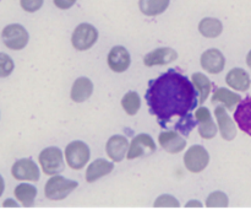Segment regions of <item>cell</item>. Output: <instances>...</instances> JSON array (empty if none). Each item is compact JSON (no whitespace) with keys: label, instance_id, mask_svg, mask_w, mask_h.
Returning <instances> with one entry per match:
<instances>
[{"label":"cell","instance_id":"obj_35","mask_svg":"<svg viewBox=\"0 0 251 210\" xmlns=\"http://www.w3.org/2000/svg\"><path fill=\"white\" fill-rule=\"evenodd\" d=\"M247 64L249 65V68L251 69V51L248 53V57H247Z\"/></svg>","mask_w":251,"mask_h":210},{"label":"cell","instance_id":"obj_28","mask_svg":"<svg viewBox=\"0 0 251 210\" xmlns=\"http://www.w3.org/2000/svg\"><path fill=\"white\" fill-rule=\"evenodd\" d=\"M15 68L11 57L5 53H0V78H6L12 73Z\"/></svg>","mask_w":251,"mask_h":210},{"label":"cell","instance_id":"obj_16","mask_svg":"<svg viewBox=\"0 0 251 210\" xmlns=\"http://www.w3.org/2000/svg\"><path fill=\"white\" fill-rule=\"evenodd\" d=\"M215 115L216 118H217L218 127H220V132L223 139L227 140V142L234 139L237 137V128H235L234 122L230 120L229 115L225 110V107L223 106H217L215 110Z\"/></svg>","mask_w":251,"mask_h":210},{"label":"cell","instance_id":"obj_17","mask_svg":"<svg viewBox=\"0 0 251 210\" xmlns=\"http://www.w3.org/2000/svg\"><path fill=\"white\" fill-rule=\"evenodd\" d=\"M234 120L238 127L251 137V97L245 98L238 103V107L234 112Z\"/></svg>","mask_w":251,"mask_h":210},{"label":"cell","instance_id":"obj_1","mask_svg":"<svg viewBox=\"0 0 251 210\" xmlns=\"http://www.w3.org/2000/svg\"><path fill=\"white\" fill-rule=\"evenodd\" d=\"M198 92L194 84L176 69H169L149 84L145 98L151 115L161 125L174 117H186L198 106Z\"/></svg>","mask_w":251,"mask_h":210},{"label":"cell","instance_id":"obj_2","mask_svg":"<svg viewBox=\"0 0 251 210\" xmlns=\"http://www.w3.org/2000/svg\"><path fill=\"white\" fill-rule=\"evenodd\" d=\"M77 187V182L54 175L46 183L44 194L50 201H63Z\"/></svg>","mask_w":251,"mask_h":210},{"label":"cell","instance_id":"obj_10","mask_svg":"<svg viewBox=\"0 0 251 210\" xmlns=\"http://www.w3.org/2000/svg\"><path fill=\"white\" fill-rule=\"evenodd\" d=\"M131 63L130 53L123 46H115L108 54V65L114 73H124Z\"/></svg>","mask_w":251,"mask_h":210},{"label":"cell","instance_id":"obj_32","mask_svg":"<svg viewBox=\"0 0 251 210\" xmlns=\"http://www.w3.org/2000/svg\"><path fill=\"white\" fill-rule=\"evenodd\" d=\"M17 206H19V204L15 203L12 199H6V202L4 203V207H17Z\"/></svg>","mask_w":251,"mask_h":210},{"label":"cell","instance_id":"obj_3","mask_svg":"<svg viewBox=\"0 0 251 210\" xmlns=\"http://www.w3.org/2000/svg\"><path fill=\"white\" fill-rule=\"evenodd\" d=\"M39 164H41L44 174L50 175V176L60 174L65 169L63 152L59 148L55 147L47 148L39 154Z\"/></svg>","mask_w":251,"mask_h":210},{"label":"cell","instance_id":"obj_9","mask_svg":"<svg viewBox=\"0 0 251 210\" xmlns=\"http://www.w3.org/2000/svg\"><path fill=\"white\" fill-rule=\"evenodd\" d=\"M157 150L153 139L149 134H139L132 139L127 151V160L136 159L140 156H149Z\"/></svg>","mask_w":251,"mask_h":210},{"label":"cell","instance_id":"obj_7","mask_svg":"<svg viewBox=\"0 0 251 210\" xmlns=\"http://www.w3.org/2000/svg\"><path fill=\"white\" fill-rule=\"evenodd\" d=\"M208 162H210V155H208L207 150L201 145L191 147L184 156L185 167L193 174H199V172L203 171L207 167Z\"/></svg>","mask_w":251,"mask_h":210},{"label":"cell","instance_id":"obj_18","mask_svg":"<svg viewBox=\"0 0 251 210\" xmlns=\"http://www.w3.org/2000/svg\"><path fill=\"white\" fill-rule=\"evenodd\" d=\"M114 169V164L113 162L107 161L104 159H98L93 161L90 166L87 167L86 171V181L88 183H93V182L98 181L102 177L107 176Z\"/></svg>","mask_w":251,"mask_h":210},{"label":"cell","instance_id":"obj_19","mask_svg":"<svg viewBox=\"0 0 251 210\" xmlns=\"http://www.w3.org/2000/svg\"><path fill=\"white\" fill-rule=\"evenodd\" d=\"M93 92V84L88 78H78L71 89V100L74 102H85Z\"/></svg>","mask_w":251,"mask_h":210},{"label":"cell","instance_id":"obj_4","mask_svg":"<svg viewBox=\"0 0 251 210\" xmlns=\"http://www.w3.org/2000/svg\"><path fill=\"white\" fill-rule=\"evenodd\" d=\"M2 42L5 46L14 51L24 49L28 43V32L26 31L24 26L19 24L7 25L1 33Z\"/></svg>","mask_w":251,"mask_h":210},{"label":"cell","instance_id":"obj_14","mask_svg":"<svg viewBox=\"0 0 251 210\" xmlns=\"http://www.w3.org/2000/svg\"><path fill=\"white\" fill-rule=\"evenodd\" d=\"M105 151L114 162L123 161L126 152L129 151V142L123 135H113L107 142Z\"/></svg>","mask_w":251,"mask_h":210},{"label":"cell","instance_id":"obj_24","mask_svg":"<svg viewBox=\"0 0 251 210\" xmlns=\"http://www.w3.org/2000/svg\"><path fill=\"white\" fill-rule=\"evenodd\" d=\"M37 196V188L32 184L21 183L15 188V197L24 207H32Z\"/></svg>","mask_w":251,"mask_h":210},{"label":"cell","instance_id":"obj_5","mask_svg":"<svg viewBox=\"0 0 251 210\" xmlns=\"http://www.w3.org/2000/svg\"><path fill=\"white\" fill-rule=\"evenodd\" d=\"M98 39V31L90 24H80L74 31L71 43L77 51H87Z\"/></svg>","mask_w":251,"mask_h":210},{"label":"cell","instance_id":"obj_15","mask_svg":"<svg viewBox=\"0 0 251 210\" xmlns=\"http://www.w3.org/2000/svg\"><path fill=\"white\" fill-rule=\"evenodd\" d=\"M176 58H178V53L174 49L163 47V48H157L146 54L144 58V64L146 66L164 65V64L176 60Z\"/></svg>","mask_w":251,"mask_h":210},{"label":"cell","instance_id":"obj_23","mask_svg":"<svg viewBox=\"0 0 251 210\" xmlns=\"http://www.w3.org/2000/svg\"><path fill=\"white\" fill-rule=\"evenodd\" d=\"M242 101V96L238 95V93L232 92L228 89L225 88H220L215 91L212 97V102H222L228 110H233L235 105Z\"/></svg>","mask_w":251,"mask_h":210},{"label":"cell","instance_id":"obj_22","mask_svg":"<svg viewBox=\"0 0 251 210\" xmlns=\"http://www.w3.org/2000/svg\"><path fill=\"white\" fill-rule=\"evenodd\" d=\"M199 31L207 38H216L222 33L223 25L220 20L213 19V17H206V19L201 20L200 25H199Z\"/></svg>","mask_w":251,"mask_h":210},{"label":"cell","instance_id":"obj_21","mask_svg":"<svg viewBox=\"0 0 251 210\" xmlns=\"http://www.w3.org/2000/svg\"><path fill=\"white\" fill-rule=\"evenodd\" d=\"M171 0H140V10L146 16H157L163 14L169 6Z\"/></svg>","mask_w":251,"mask_h":210},{"label":"cell","instance_id":"obj_27","mask_svg":"<svg viewBox=\"0 0 251 210\" xmlns=\"http://www.w3.org/2000/svg\"><path fill=\"white\" fill-rule=\"evenodd\" d=\"M206 206H207L208 208H213V207L225 208V207H228V197L226 196L223 192H213V193H211L210 196H208Z\"/></svg>","mask_w":251,"mask_h":210},{"label":"cell","instance_id":"obj_25","mask_svg":"<svg viewBox=\"0 0 251 210\" xmlns=\"http://www.w3.org/2000/svg\"><path fill=\"white\" fill-rule=\"evenodd\" d=\"M193 79V84L196 88V90L200 93V98H199V103L202 105L206 100H207L208 95H210L211 91V83L208 80L207 76H205L201 73H195L191 76Z\"/></svg>","mask_w":251,"mask_h":210},{"label":"cell","instance_id":"obj_29","mask_svg":"<svg viewBox=\"0 0 251 210\" xmlns=\"http://www.w3.org/2000/svg\"><path fill=\"white\" fill-rule=\"evenodd\" d=\"M178 199L174 198L173 196L169 194H163V196L158 197L157 201L154 202V207H179Z\"/></svg>","mask_w":251,"mask_h":210},{"label":"cell","instance_id":"obj_34","mask_svg":"<svg viewBox=\"0 0 251 210\" xmlns=\"http://www.w3.org/2000/svg\"><path fill=\"white\" fill-rule=\"evenodd\" d=\"M191 206H196V207H202V204L199 203V202H190V203L186 204V207H191Z\"/></svg>","mask_w":251,"mask_h":210},{"label":"cell","instance_id":"obj_33","mask_svg":"<svg viewBox=\"0 0 251 210\" xmlns=\"http://www.w3.org/2000/svg\"><path fill=\"white\" fill-rule=\"evenodd\" d=\"M4 189H5L4 179H2V177L0 176V197H1V196H2V193H4Z\"/></svg>","mask_w":251,"mask_h":210},{"label":"cell","instance_id":"obj_20","mask_svg":"<svg viewBox=\"0 0 251 210\" xmlns=\"http://www.w3.org/2000/svg\"><path fill=\"white\" fill-rule=\"evenodd\" d=\"M226 83L237 91H247L250 86V76L244 69L234 68L227 74Z\"/></svg>","mask_w":251,"mask_h":210},{"label":"cell","instance_id":"obj_13","mask_svg":"<svg viewBox=\"0 0 251 210\" xmlns=\"http://www.w3.org/2000/svg\"><path fill=\"white\" fill-rule=\"evenodd\" d=\"M158 142L161 147L169 154H178L183 151L184 148L186 147V140L173 130L162 132L158 137Z\"/></svg>","mask_w":251,"mask_h":210},{"label":"cell","instance_id":"obj_30","mask_svg":"<svg viewBox=\"0 0 251 210\" xmlns=\"http://www.w3.org/2000/svg\"><path fill=\"white\" fill-rule=\"evenodd\" d=\"M21 7L27 12H36L43 5V0H20Z\"/></svg>","mask_w":251,"mask_h":210},{"label":"cell","instance_id":"obj_6","mask_svg":"<svg viewBox=\"0 0 251 210\" xmlns=\"http://www.w3.org/2000/svg\"><path fill=\"white\" fill-rule=\"evenodd\" d=\"M90 148L83 142H71L65 149V157L68 165L73 170H81L90 160Z\"/></svg>","mask_w":251,"mask_h":210},{"label":"cell","instance_id":"obj_12","mask_svg":"<svg viewBox=\"0 0 251 210\" xmlns=\"http://www.w3.org/2000/svg\"><path fill=\"white\" fill-rule=\"evenodd\" d=\"M195 118L199 123V133L203 139H213L217 134V127L211 117L208 108L200 107L195 112Z\"/></svg>","mask_w":251,"mask_h":210},{"label":"cell","instance_id":"obj_8","mask_svg":"<svg viewBox=\"0 0 251 210\" xmlns=\"http://www.w3.org/2000/svg\"><path fill=\"white\" fill-rule=\"evenodd\" d=\"M11 174L17 181H38L39 169L32 159L17 160L11 167Z\"/></svg>","mask_w":251,"mask_h":210},{"label":"cell","instance_id":"obj_11","mask_svg":"<svg viewBox=\"0 0 251 210\" xmlns=\"http://www.w3.org/2000/svg\"><path fill=\"white\" fill-rule=\"evenodd\" d=\"M226 58L222 52L216 48L207 49L201 56V66L210 74H220L225 69Z\"/></svg>","mask_w":251,"mask_h":210},{"label":"cell","instance_id":"obj_31","mask_svg":"<svg viewBox=\"0 0 251 210\" xmlns=\"http://www.w3.org/2000/svg\"><path fill=\"white\" fill-rule=\"evenodd\" d=\"M76 2V0H54V4H55L56 7L61 10L70 9L74 4Z\"/></svg>","mask_w":251,"mask_h":210},{"label":"cell","instance_id":"obj_26","mask_svg":"<svg viewBox=\"0 0 251 210\" xmlns=\"http://www.w3.org/2000/svg\"><path fill=\"white\" fill-rule=\"evenodd\" d=\"M122 106L127 115L135 116L137 112H139L140 107H141V100H140V96L137 95L136 92H134V91H130V92H127L126 95L123 97Z\"/></svg>","mask_w":251,"mask_h":210}]
</instances>
